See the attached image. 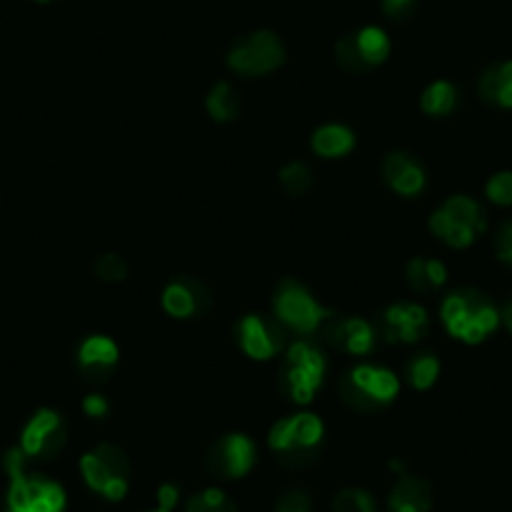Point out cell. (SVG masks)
Returning a JSON list of instances; mask_svg holds the SVG:
<instances>
[{
  "instance_id": "cell-1",
  "label": "cell",
  "mask_w": 512,
  "mask_h": 512,
  "mask_svg": "<svg viewBox=\"0 0 512 512\" xmlns=\"http://www.w3.org/2000/svg\"><path fill=\"white\" fill-rule=\"evenodd\" d=\"M442 322L455 339L480 344L497 329L500 312L477 289H457L442 302Z\"/></svg>"
},
{
  "instance_id": "cell-2",
  "label": "cell",
  "mask_w": 512,
  "mask_h": 512,
  "mask_svg": "<svg viewBox=\"0 0 512 512\" xmlns=\"http://www.w3.org/2000/svg\"><path fill=\"white\" fill-rule=\"evenodd\" d=\"M6 470L11 475L8 490V512H63L66 495L61 485L41 475H28L26 455L21 450L8 452Z\"/></svg>"
},
{
  "instance_id": "cell-3",
  "label": "cell",
  "mask_w": 512,
  "mask_h": 512,
  "mask_svg": "<svg viewBox=\"0 0 512 512\" xmlns=\"http://www.w3.org/2000/svg\"><path fill=\"white\" fill-rule=\"evenodd\" d=\"M324 425L317 415H292L279 420L269 432V447L284 467H307L317 460Z\"/></svg>"
},
{
  "instance_id": "cell-4",
  "label": "cell",
  "mask_w": 512,
  "mask_h": 512,
  "mask_svg": "<svg viewBox=\"0 0 512 512\" xmlns=\"http://www.w3.org/2000/svg\"><path fill=\"white\" fill-rule=\"evenodd\" d=\"M327 359L312 342H297L287 349L282 372H279V390L292 402L307 405L314 392L322 387Z\"/></svg>"
},
{
  "instance_id": "cell-5",
  "label": "cell",
  "mask_w": 512,
  "mask_h": 512,
  "mask_svg": "<svg viewBox=\"0 0 512 512\" xmlns=\"http://www.w3.org/2000/svg\"><path fill=\"white\" fill-rule=\"evenodd\" d=\"M397 392H400V382L395 374L384 367H372V364H359L339 382L342 400L359 412L382 410L395 400Z\"/></svg>"
},
{
  "instance_id": "cell-6",
  "label": "cell",
  "mask_w": 512,
  "mask_h": 512,
  "mask_svg": "<svg viewBox=\"0 0 512 512\" xmlns=\"http://www.w3.org/2000/svg\"><path fill=\"white\" fill-rule=\"evenodd\" d=\"M430 229L437 239L445 241L452 249H465L487 229V219L475 199L452 196L432 214Z\"/></svg>"
},
{
  "instance_id": "cell-7",
  "label": "cell",
  "mask_w": 512,
  "mask_h": 512,
  "mask_svg": "<svg viewBox=\"0 0 512 512\" xmlns=\"http://www.w3.org/2000/svg\"><path fill=\"white\" fill-rule=\"evenodd\" d=\"M229 68L241 76H264L287 61L282 41L269 31H256L239 38L229 51Z\"/></svg>"
},
{
  "instance_id": "cell-8",
  "label": "cell",
  "mask_w": 512,
  "mask_h": 512,
  "mask_svg": "<svg viewBox=\"0 0 512 512\" xmlns=\"http://www.w3.org/2000/svg\"><path fill=\"white\" fill-rule=\"evenodd\" d=\"M274 312H277V319L284 327L294 329L299 334L317 332L332 317V312L324 309L319 302H314L312 294L294 279H284L279 284L277 297H274Z\"/></svg>"
},
{
  "instance_id": "cell-9",
  "label": "cell",
  "mask_w": 512,
  "mask_h": 512,
  "mask_svg": "<svg viewBox=\"0 0 512 512\" xmlns=\"http://www.w3.org/2000/svg\"><path fill=\"white\" fill-rule=\"evenodd\" d=\"M390 38L382 28L367 26L357 33H349L337 43V63L347 73H362L372 71L379 63L387 61L390 56Z\"/></svg>"
},
{
  "instance_id": "cell-10",
  "label": "cell",
  "mask_w": 512,
  "mask_h": 512,
  "mask_svg": "<svg viewBox=\"0 0 512 512\" xmlns=\"http://www.w3.org/2000/svg\"><path fill=\"white\" fill-rule=\"evenodd\" d=\"M66 425L53 410H41L31 417L21 437V452L31 460H53L66 447Z\"/></svg>"
},
{
  "instance_id": "cell-11",
  "label": "cell",
  "mask_w": 512,
  "mask_h": 512,
  "mask_svg": "<svg viewBox=\"0 0 512 512\" xmlns=\"http://www.w3.org/2000/svg\"><path fill=\"white\" fill-rule=\"evenodd\" d=\"M206 470L224 480L244 477L256 462V447L246 435H226L206 450Z\"/></svg>"
},
{
  "instance_id": "cell-12",
  "label": "cell",
  "mask_w": 512,
  "mask_h": 512,
  "mask_svg": "<svg viewBox=\"0 0 512 512\" xmlns=\"http://www.w3.org/2000/svg\"><path fill=\"white\" fill-rule=\"evenodd\" d=\"M236 339L251 359H272L287 344V332L279 319L249 314L236 324Z\"/></svg>"
},
{
  "instance_id": "cell-13",
  "label": "cell",
  "mask_w": 512,
  "mask_h": 512,
  "mask_svg": "<svg viewBox=\"0 0 512 512\" xmlns=\"http://www.w3.org/2000/svg\"><path fill=\"white\" fill-rule=\"evenodd\" d=\"M379 334L387 342H417L430 329V319L427 312L417 304H392L379 314L377 322Z\"/></svg>"
},
{
  "instance_id": "cell-14",
  "label": "cell",
  "mask_w": 512,
  "mask_h": 512,
  "mask_svg": "<svg viewBox=\"0 0 512 512\" xmlns=\"http://www.w3.org/2000/svg\"><path fill=\"white\" fill-rule=\"evenodd\" d=\"M166 314L176 319L204 317L211 309V292L204 282L194 277H179L164 289L161 297Z\"/></svg>"
},
{
  "instance_id": "cell-15",
  "label": "cell",
  "mask_w": 512,
  "mask_h": 512,
  "mask_svg": "<svg viewBox=\"0 0 512 512\" xmlns=\"http://www.w3.org/2000/svg\"><path fill=\"white\" fill-rule=\"evenodd\" d=\"M319 332H322L324 342L347 354H369L377 342L372 324L357 317H334L332 314L319 327Z\"/></svg>"
},
{
  "instance_id": "cell-16",
  "label": "cell",
  "mask_w": 512,
  "mask_h": 512,
  "mask_svg": "<svg viewBox=\"0 0 512 512\" xmlns=\"http://www.w3.org/2000/svg\"><path fill=\"white\" fill-rule=\"evenodd\" d=\"M382 179L400 196H417L427 184V171L417 156L407 151H392L382 164Z\"/></svg>"
},
{
  "instance_id": "cell-17",
  "label": "cell",
  "mask_w": 512,
  "mask_h": 512,
  "mask_svg": "<svg viewBox=\"0 0 512 512\" xmlns=\"http://www.w3.org/2000/svg\"><path fill=\"white\" fill-rule=\"evenodd\" d=\"M118 364V347L108 337H88L78 347V369L88 382H106Z\"/></svg>"
},
{
  "instance_id": "cell-18",
  "label": "cell",
  "mask_w": 512,
  "mask_h": 512,
  "mask_svg": "<svg viewBox=\"0 0 512 512\" xmlns=\"http://www.w3.org/2000/svg\"><path fill=\"white\" fill-rule=\"evenodd\" d=\"M81 472L83 480L88 482V487L96 492H101L108 500H121L128 490V477L121 475V472L113 470L111 465L101 460L96 452H88L81 460Z\"/></svg>"
},
{
  "instance_id": "cell-19",
  "label": "cell",
  "mask_w": 512,
  "mask_h": 512,
  "mask_svg": "<svg viewBox=\"0 0 512 512\" xmlns=\"http://www.w3.org/2000/svg\"><path fill=\"white\" fill-rule=\"evenodd\" d=\"M432 490L425 480L402 475L390 492V512H430Z\"/></svg>"
},
{
  "instance_id": "cell-20",
  "label": "cell",
  "mask_w": 512,
  "mask_h": 512,
  "mask_svg": "<svg viewBox=\"0 0 512 512\" xmlns=\"http://www.w3.org/2000/svg\"><path fill=\"white\" fill-rule=\"evenodd\" d=\"M482 101L500 108H512V61L495 63L480 76Z\"/></svg>"
},
{
  "instance_id": "cell-21",
  "label": "cell",
  "mask_w": 512,
  "mask_h": 512,
  "mask_svg": "<svg viewBox=\"0 0 512 512\" xmlns=\"http://www.w3.org/2000/svg\"><path fill=\"white\" fill-rule=\"evenodd\" d=\"M312 149L317 151L322 159H339V156L349 154V151L354 149V134L347 126L329 123V126H322L314 131Z\"/></svg>"
},
{
  "instance_id": "cell-22",
  "label": "cell",
  "mask_w": 512,
  "mask_h": 512,
  "mask_svg": "<svg viewBox=\"0 0 512 512\" xmlns=\"http://www.w3.org/2000/svg\"><path fill=\"white\" fill-rule=\"evenodd\" d=\"M407 284H410L415 292L420 294H432L435 289H440L442 284L447 282V269L445 264L437 262V259H412L410 264H407Z\"/></svg>"
},
{
  "instance_id": "cell-23",
  "label": "cell",
  "mask_w": 512,
  "mask_h": 512,
  "mask_svg": "<svg viewBox=\"0 0 512 512\" xmlns=\"http://www.w3.org/2000/svg\"><path fill=\"white\" fill-rule=\"evenodd\" d=\"M206 108H209L211 118L214 121H234L241 113V98L229 83H219V86L211 88L209 98H206Z\"/></svg>"
},
{
  "instance_id": "cell-24",
  "label": "cell",
  "mask_w": 512,
  "mask_h": 512,
  "mask_svg": "<svg viewBox=\"0 0 512 512\" xmlns=\"http://www.w3.org/2000/svg\"><path fill=\"white\" fill-rule=\"evenodd\" d=\"M457 106V88L450 81H437L422 93V111L430 116H450Z\"/></svg>"
},
{
  "instance_id": "cell-25",
  "label": "cell",
  "mask_w": 512,
  "mask_h": 512,
  "mask_svg": "<svg viewBox=\"0 0 512 512\" xmlns=\"http://www.w3.org/2000/svg\"><path fill=\"white\" fill-rule=\"evenodd\" d=\"M407 379L415 390H430L432 384L440 377V359L430 352H422L412 357L405 367Z\"/></svg>"
},
{
  "instance_id": "cell-26",
  "label": "cell",
  "mask_w": 512,
  "mask_h": 512,
  "mask_svg": "<svg viewBox=\"0 0 512 512\" xmlns=\"http://www.w3.org/2000/svg\"><path fill=\"white\" fill-rule=\"evenodd\" d=\"M279 184H282V189L287 191L289 196H302L312 189L314 174L307 164L294 161V164H287L279 171Z\"/></svg>"
},
{
  "instance_id": "cell-27",
  "label": "cell",
  "mask_w": 512,
  "mask_h": 512,
  "mask_svg": "<svg viewBox=\"0 0 512 512\" xmlns=\"http://www.w3.org/2000/svg\"><path fill=\"white\" fill-rule=\"evenodd\" d=\"M186 512H239L234 502L224 495L221 490L211 487V490L196 492L186 505Z\"/></svg>"
},
{
  "instance_id": "cell-28",
  "label": "cell",
  "mask_w": 512,
  "mask_h": 512,
  "mask_svg": "<svg viewBox=\"0 0 512 512\" xmlns=\"http://www.w3.org/2000/svg\"><path fill=\"white\" fill-rule=\"evenodd\" d=\"M334 512H377V505H374V497L369 492L347 487L334 497Z\"/></svg>"
},
{
  "instance_id": "cell-29",
  "label": "cell",
  "mask_w": 512,
  "mask_h": 512,
  "mask_svg": "<svg viewBox=\"0 0 512 512\" xmlns=\"http://www.w3.org/2000/svg\"><path fill=\"white\" fill-rule=\"evenodd\" d=\"M93 272H96V277L101 279V282H123V279L128 277V267L126 262H123V256L118 254H101L93 262Z\"/></svg>"
},
{
  "instance_id": "cell-30",
  "label": "cell",
  "mask_w": 512,
  "mask_h": 512,
  "mask_svg": "<svg viewBox=\"0 0 512 512\" xmlns=\"http://www.w3.org/2000/svg\"><path fill=\"white\" fill-rule=\"evenodd\" d=\"M277 512H312V495L299 485L287 487L279 495Z\"/></svg>"
},
{
  "instance_id": "cell-31",
  "label": "cell",
  "mask_w": 512,
  "mask_h": 512,
  "mask_svg": "<svg viewBox=\"0 0 512 512\" xmlns=\"http://www.w3.org/2000/svg\"><path fill=\"white\" fill-rule=\"evenodd\" d=\"M485 194L492 204L512 206V171H500L485 186Z\"/></svg>"
},
{
  "instance_id": "cell-32",
  "label": "cell",
  "mask_w": 512,
  "mask_h": 512,
  "mask_svg": "<svg viewBox=\"0 0 512 512\" xmlns=\"http://www.w3.org/2000/svg\"><path fill=\"white\" fill-rule=\"evenodd\" d=\"M382 11L390 21L405 23L417 13V0H382Z\"/></svg>"
},
{
  "instance_id": "cell-33",
  "label": "cell",
  "mask_w": 512,
  "mask_h": 512,
  "mask_svg": "<svg viewBox=\"0 0 512 512\" xmlns=\"http://www.w3.org/2000/svg\"><path fill=\"white\" fill-rule=\"evenodd\" d=\"M495 251H497V259H500L502 264L512 267V219L502 221L500 229H497Z\"/></svg>"
},
{
  "instance_id": "cell-34",
  "label": "cell",
  "mask_w": 512,
  "mask_h": 512,
  "mask_svg": "<svg viewBox=\"0 0 512 512\" xmlns=\"http://www.w3.org/2000/svg\"><path fill=\"white\" fill-rule=\"evenodd\" d=\"M83 412H86L88 417H96V420H101V417H106V412H108V402L103 400L101 395H88L86 402H83Z\"/></svg>"
},
{
  "instance_id": "cell-35",
  "label": "cell",
  "mask_w": 512,
  "mask_h": 512,
  "mask_svg": "<svg viewBox=\"0 0 512 512\" xmlns=\"http://www.w3.org/2000/svg\"><path fill=\"white\" fill-rule=\"evenodd\" d=\"M500 322L505 324V327H507V332L512 334V297L507 299L505 304H502V309H500Z\"/></svg>"
},
{
  "instance_id": "cell-36",
  "label": "cell",
  "mask_w": 512,
  "mask_h": 512,
  "mask_svg": "<svg viewBox=\"0 0 512 512\" xmlns=\"http://www.w3.org/2000/svg\"><path fill=\"white\" fill-rule=\"evenodd\" d=\"M154 512H171V507H161L159 505V510H154Z\"/></svg>"
},
{
  "instance_id": "cell-37",
  "label": "cell",
  "mask_w": 512,
  "mask_h": 512,
  "mask_svg": "<svg viewBox=\"0 0 512 512\" xmlns=\"http://www.w3.org/2000/svg\"><path fill=\"white\" fill-rule=\"evenodd\" d=\"M38 3H51V0H38Z\"/></svg>"
}]
</instances>
